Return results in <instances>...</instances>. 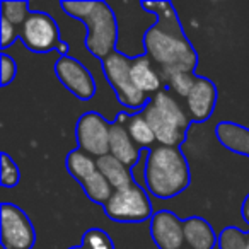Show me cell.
<instances>
[{
	"mask_svg": "<svg viewBox=\"0 0 249 249\" xmlns=\"http://www.w3.org/2000/svg\"><path fill=\"white\" fill-rule=\"evenodd\" d=\"M145 11L157 14V22L143 35L147 56L156 63L162 79L178 72H191L198 65V55L188 41L176 11L169 2H143Z\"/></svg>",
	"mask_w": 249,
	"mask_h": 249,
	"instance_id": "1",
	"label": "cell"
},
{
	"mask_svg": "<svg viewBox=\"0 0 249 249\" xmlns=\"http://www.w3.org/2000/svg\"><path fill=\"white\" fill-rule=\"evenodd\" d=\"M145 184L157 198L181 195L190 184V167L178 147L157 145L147 156Z\"/></svg>",
	"mask_w": 249,
	"mask_h": 249,
	"instance_id": "2",
	"label": "cell"
},
{
	"mask_svg": "<svg viewBox=\"0 0 249 249\" xmlns=\"http://www.w3.org/2000/svg\"><path fill=\"white\" fill-rule=\"evenodd\" d=\"M103 70L106 75L107 82L111 84V87L114 89L123 106H126L128 109L135 111L140 107H145L149 104V97L145 94H142L137 89L135 82L132 79V60L126 55L120 52H113L109 56L103 60Z\"/></svg>",
	"mask_w": 249,
	"mask_h": 249,
	"instance_id": "3",
	"label": "cell"
},
{
	"mask_svg": "<svg viewBox=\"0 0 249 249\" xmlns=\"http://www.w3.org/2000/svg\"><path fill=\"white\" fill-rule=\"evenodd\" d=\"M84 22L87 26L86 46L90 55L104 60L113 52H116V18L106 2L96 0V7Z\"/></svg>",
	"mask_w": 249,
	"mask_h": 249,
	"instance_id": "4",
	"label": "cell"
},
{
	"mask_svg": "<svg viewBox=\"0 0 249 249\" xmlns=\"http://www.w3.org/2000/svg\"><path fill=\"white\" fill-rule=\"evenodd\" d=\"M107 217L116 222H143L152 217V203L139 184L114 190L104 205Z\"/></svg>",
	"mask_w": 249,
	"mask_h": 249,
	"instance_id": "5",
	"label": "cell"
},
{
	"mask_svg": "<svg viewBox=\"0 0 249 249\" xmlns=\"http://www.w3.org/2000/svg\"><path fill=\"white\" fill-rule=\"evenodd\" d=\"M19 36L26 48L35 53L58 50L62 45L58 26L55 19L46 12H31L24 24L19 28Z\"/></svg>",
	"mask_w": 249,
	"mask_h": 249,
	"instance_id": "6",
	"label": "cell"
},
{
	"mask_svg": "<svg viewBox=\"0 0 249 249\" xmlns=\"http://www.w3.org/2000/svg\"><path fill=\"white\" fill-rule=\"evenodd\" d=\"M0 224H2V246L4 249H31L36 235L28 215L12 203H4L0 208Z\"/></svg>",
	"mask_w": 249,
	"mask_h": 249,
	"instance_id": "7",
	"label": "cell"
},
{
	"mask_svg": "<svg viewBox=\"0 0 249 249\" xmlns=\"http://www.w3.org/2000/svg\"><path fill=\"white\" fill-rule=\"evenodd\" d=\"M111 123H107L99 113H86L77 121V142L79 149L92 157H103L109 154Z\"/></svg>",
	"mask_w": 249,
	"mask_h": 249,
	"instance_id": "8",
	"label": "cell"
},
{
	"mask_svg": "<svg viewBox=\"0 0 249 249\" xmlns=\"http://www.w3.org/2000/svg\"><path fill=\"white\" fill-rule=\"evenodd\" d=\"M55 73L60 82L79 99L87 101L96 94V82L90 72L73 56H60L58 62L55 63Z\"/></svg>",
	"mask_w": 249,
	"mask_h": 249,
	"instance_id": "9",
	"label": "cell"
},
{
	"mask_svg": "<svg viewBox=\"0 0 249 249\" xmlns=\"http://www.w3.org/2000/svg\"><path fill=\"white\" fill-rule=\"evenodd\" d=\"M150 235L159 249H181L184 244V222L173 212H157L150 222Z\"/></svg>",
	"mask_w": 249,
	"mask_h": 249,
	"instance_id": "10",
	"label": "cell"
},
{
	"mask_svg": "<svg viewBox=\"0 0 249 249\" xmlns=\"http://www.w3.org/2000/svg\"><path fill=\"white\" fill-rule=\"evenodd\" d=\"M126 114H118L116 121L111 123L109 133V154L123 162L126 167H132L137 164L140 157V149L133 139L130 137L128 128H126Z\"/></svg>",
	"mask_w": 249,
	"mask_h": 249,
	"instance_id": "11",
	"label": "cell"
},
{
	"mask_svg": "<svg viewBox=\"0 0 249 249\" xmlns=\"http://www.w3.org/2000/svg\"><path fill=\"white\" fill-rule=\"evenodd\" d=\"M217 103V87L207 77H196L191 92L186 97V111L191 121H205L213 113Z\"/></svg>",
	"mask_w": 249,
	"mask_h": 249,
	"instance_id": "12",
	"label": "cell"
},
{
	"mask_svg": "<svg viewBox=\"0 0 249 249\" xmlns=\"http://www.w3.org/2000/svg\"><path fill=\"white\" fill-rule=\"evenodd\" d=\"M143 118L147 120V123L150 124L156 140L159 142V145L164 147H179L184 142V130H181L179 126L173 123L171 120H167L156 106L149 101L145 107H143Z\"/></svg>",
	"mask_w": 249,
	"mask_h": 249,
	"instance_id": "13",
	"label": "cell"
},
{
	"mask_svg": "<svg viewBox=\"0 0 249 249\" xmlns=\"http://www.w3.org/2000/svg\"><path fill=\"white\" fill-rule=\"evenodd\" d=\"M132 79L135 82L137 89L142 94H145L147 97L150 94L160 92L162 75L149 56H137V58L132 60Z\"/></svg>",
	"mask_w": 249,
	"mask_h": 249,
	"instance_id": "14",
	"label": "cell"
},
{
	"mask_svg": "<svg viewBox=\"0 0 249 249\" xmlns=\"http://www.w3.org/2000/svg\"><path fill=\"white\" fill-rule=\"evenodd\" d=\"M184 242L190 249H213L217 235L205 218L190 217L184 220Z\"/></svg>",
	"mask_w": 249,
	"mask_h": 249,
	"instance_id": "15",
	"label": "cell"
},
{
	"mask_svg": "<svg viewBox=\"0 0 249 249\" xmlns=\"http://www.w3.org/2000/svg\"><path fill=\"white\" fill-rule=\"evenodd\" d=\"M217 140L232 152L249 156V130L232 121H224L215 128Z\"/></svg>",
	"mask_w": 249,
	"mask_h": 249,
	"instance_id": "16",
	"label": "cell"
},
{
	"mask_svg": "<svg viewBox=\"0 0 249 249\" xmlns=\"http://www.w3.org/2000/svg\"><path fill=\"white\" fill-rule=\"evenodd\" d=\"M96 162H97V171L109 181L113 190H121V188H126L130 184H133L130 167H126L123 162L114 159L111 154H106V156L96 159Z\"/></svg>",
	"mask_w": 249,
	"mask_h": 249,
	"instance_id": "17",
	"label": "cell"
},
{
	"mask_svg": "<svg viewBox=\"0 0 249 249\" xmlns=\"http://www.w3.org/2000/svg\"><path fill=\"white\" fill-rule=\"evenodd\" d=\"M150 103H152L167 120H171L176 126H179L181 130L186 132V128L191 123V118H190V114H188V111H184L183 106L178 103V99L173 94L167 92V90H160V92H157L156 96L150 99Z\"/></svg>",
	"mask_w": 249,
	"mask_h": 249,
	"instance_id": "18",
	"label": "cell"
},
{
	"mask_svg": "<svg viewBox=\"0 0 249 249\" xmlns=\"http://www.w3.org/2000/svg\"><path fill=\"white\" fill-rule=\"evenodd\" d=\"M67 169L69 173L75 178L79 183L86 181L90 174H94L97 171V162L94 160L92 156H89L84 150L77 149L72 150L67 157Z\"/></svg>",
	"mask_w": 249,
	"mask_h": 249,
	"instance_id": "19",
	"label": "cell"
},
{
	"mask_svg": "<svg viewBox=\"0 0 249 249\" xmlns=\"http://www.w3.org/2000/svg\"><path fill=\"white\" fill-rule=\"evenodd\" d=\"M82 188L86 191V195L90 198L92 201L96 203H101V205H106L107 200L111 198V195L114 193L113 186L109 184V181L99 173L96 171L94 174H90L86 181H82Z\"/></svg>",
	"mask_w": 249,
	"mask_h": 249,
	"instance_id": "20",
	"label": "cell"
},
{
	"mask_svg": "<svg viewBox=\"0 0 249 249\" xmlns=\"http://www.w3.org/2000/svg\"><path fill=\"white\" fill-rule=\"evenodd\" d=\"M126 128H128V133L133 139V142L139 147H150L154 142H157L156 135H154L150 124L143 118V114H132V116H128Z\"/></svg>",
	"mask_w": 249,
	"mask_h": 249,
	"instance_id": "21",
	"label": "cell"
},
{
	"mask_svg": "<svg viewBox=\"0 0 249 249\" xmlns=\"http://www.w3.org/2000/svg\"><path fill=\"white\" fill-rule=\"evenodd\" d=\"M0 9H2V19L9 21L11 24H14L16 28H21L26 22V19L29 18V4L28 2H9L4 0L0 2Z\"/></svg>",
	"mask_w": 249,
	"mask_h": 249,
	"instance_id": "22",
	"label": "cell"
},
{
	"mask_svg": "<svg viewBox=\"0 0 249 249\" xmlns=\"http://www.w3.org/2000/svg\"><path fill=\"white\" fill-rule=\"evenodd\" d=\"M166 82H167V87H169L176 96H181L186 99L188 94L193 89L195 82H196V77L191 72H178L167 77Z\"/></svg>",
	"mask_w": 249,
	"mask_h": 249,
	"instance_id": "23",
	"label": "cell"
},
{
	"mask_svg": "<svg viewBox=\"0 0 249 249\" xmlns=\"http://www.w3.org/2000/svg\"><path fill=\"white\" fill-rule=\"evenodd\" d=\"M218 248L220 249H249L248 235L235 227H227L222 231L218 237Z\"/></svg>",
	"mask_w": 249,
	"mask_h": 249,
	"instance_id": "24",
	"label": "cell"
},
{
	"mask_svg": "<svg viewBox=\"0 0 249 249\" xmlns=\"http://www.w3.org/2000/svg\"><path fill=\"white\" fill-rule=\"evenodd\" d=\"M82 249H114L111 237L103 229H89L82 237Z\"/></svg>",
	"mask_w": 249,
	"mask_h": 249,
	"instance_id": "25",
	"label": "cell"
},
{
	"mask_svg": "<svg viewBox=\"0 0 249 249\" xmlns=\"http://www.w3.org/2000/svg\"><path fill=\"white\" fill-rule=\"evenodd\" d=\"M21 179V174L16 166L14 160L9 157V154H2V178H0V183L4 188H14L16 184Z\"/></svg>",
	"mask_w": 249,
	"mask_h": 249,
	"instance_id": "26",
	"label": "cell"
},
{
	"mask_svg": "<svg viewBox=\"0 0 249 249\" xmlns=\"http://www.w3.org/2000/svg\"><path fill=\"white\" fill-rule=\"evenodd\" d=\"M96 7V0L92 2H62V9L72 18L79 19V21H86L89 14Z\"/></svg>",
	"mask_w": 249,
	"mask_h": 249,
	"instance_id": "27",
	"label": "cell"
},
{
	"mask_svg": "<svg viewBox=\"0 0 249 249\" xmlns=\"http://www.w3.org/2000/svg\"><path fill=\"white\" fill-rule=\"evenodd\" d=\"M16 73H18V63L14 62V58H11L9 55L2 53V69H0V75H2V86H7L14 80Z\"/></svg>",
	"mask_w": 249,
	"mask_h": 249,
	"instance_id": "28",
	"label": "cell"
},
{
	"mask_svg": "<svg viewBox=\"0 0 249 249\" xmlns=\"http://www.w3.org/2000/svg\"><path fill=\"white\" fill-rule=\"evenodd\" d=\"M0 33H2L0 46L5 50L16 41V38H18V35H19V29L16 28L14 24H11L9 21H5V19H0Z\"/></svg>",
	"mask_w": 249,
	"mask_h": 249,
	"instance_id": "29",
	"label": "cell"
},
{
	"mask_svg": "<svg viewBox=\"0 0 249 249\" xmlns=\"http://www.w3.org/2000/svg\"><path fill=\"white\" fill-rule=\"evenodd\" d=\"M242 215H244V217L248 218V222H249V196L246 198L244 205H242Z\"/></svg>",
	"mask_w": 249,
	"mask_h": 249,
	"instance_id": "30",
	"label": "cell"
},
{
	"mask_svg": "<svg viewBox=\"0 0 249 249\" xmlns=\"http://www.w3.org/2000/svg\"><path fill=\"white\" fill-rule=\"evenodd\" d=\"M70 249H82V248H70Z\"/></svg>",
	"mask_w": 249,
	"mask_h": 249,
	"instance_id": "31",
	"label": "cell"
},
{
	"mask_svg": "<svg viewBox=\"0 0 249 249\" xmlns=\"http://www.w3.org/2000/svg\"><path fill=\"white\" fill-rule=\"evenodd\" d=\"M248 246H249V235H248Z\"/></svg>",
	"mask_w": 249,
	"mask_h": 249,
	"instance_id": "32",
	"label": "cell"
}]
</instances>
